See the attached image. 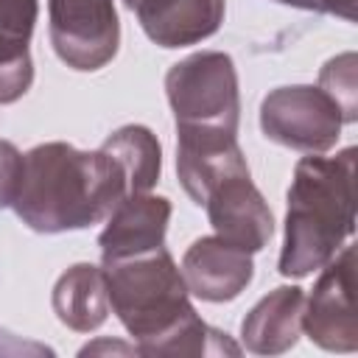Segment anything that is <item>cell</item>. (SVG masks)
Listing matches in <instances>:
<instances>
[{"instance_id":"6da1fadb","label":"cell","mask_w":358,"mask_h":358,"mask_svg":"<svg viewBox=\"0 0 358 358\" xmlns=\"http://www.w3.org/2000/svg\"><path fill=\"white\" fill-rule=\"evenodd\" d=\"M129 196L117 162L103 151L70 143H42L22 157L14 213L34 232H67L103 221Z\"/></svg>"},{"instance_id":"7a4b0ae2","label":"cell","mask_w":358,"mask_h":358,"mask_svg":"<svg viewBox=\"0 0 358 358\" xmlns=\"http://www.w3.org/2000/svg\"><path fill=\"white\" fill-rule=\"evenodd\" d=\"M355 148L336 157H302L294 168L280 252L282 277H308L322 268L355 227Z\"/></svg>"},{"instance_id":"3957f363","label":"cell","mask_w":358,"mask_h":358,"mask_svg":"<svg viewBox=\"0 0 358 358\" xmlns=\"http://www.w3.org/2000/svg\"><path fill=\"white\" fill-rule=\"evenodd\" d=\"M109 305L123 327L137 338V352L168 336L196 308L187 299V285L165 246L103 263Z\"/></svg>"},{"instance_id":"277c9868","label":"cell","mask_w":358,"mask_h":358,"mask_svg":"<svg viewBox=\"0 0 358 358\" xmlns=\"http://www.w3.org/2000/svg\"><path fill=\"white\" fill-rule=\"evenodd\" d=\"M165 92L176 129L238 131V73L227 53L201 50L176 62L165 76Z\"/></svg>"},{"instance_id":"5b68a950","label":"cell","mask_w":358,"mask_h":358,"mask_svg":"<svg viewBox=\"0 0 358 358\" xmlns=\"http://www.w3.org/2000/svg\"><path fill=\"white\" fill-rule=\"evenodd\" d=\"M344 117L336 101L308 84L277 87L260 103L263 134L285 148L305 154H324L336 145Z\"/></svg>"},{"instance_id":"8992f818","label":"cell","mask_w":358,"mask_h":358,"mask_svg":"<svg viewBox=\"0 0 358 358\" xmlns=\"http://www.w3.org/2000/svg\"><path fill=\"white\" fill-rule=\"evenodd\" d=\"M48 14L50 45L67 67L92 73L117 53L120 22L115 0H48Z\"/></svg>"},{"instance_id":"52a82bcc","label":"cell","mask_w":358,"mask_h":358,"mask_svg":"<svg viewBox=\"0 0 358 358\" xmlns=\"http://www.w3.org/2000/svg\"><path fill=\"white\" fill-rule=\"evenodd\" d=\"M319 274L302 310V330L313 344L330 352L358 347L355 316V246H341Z\"/></svg>"},{"instance_id":"ba28073f","label":"cell","mask_w":358,"mask_h":358,"mask_svg":"<svg viewBox=\"0 0 358 358\" xmlns=\"http://www.w3.org/2000/svg\"><path fill=\"white\" fill-rule=\"evenodd\" d=\"M204 207L215 235L246 252H260L274 232L271 210L249 173H232L218 182L204 199Z\"/></svg>"},{"instance_id":"9c48e42d","label":"cell","mask_w":358,"mask_h":358,"mask_svg":"<svg viewBox=\"0 0 358 358\" xmlns=\"http://www.w3.org/2000/svg\"><path fill=\"white\" fill-rule=\"evenodd\" d=\"M176 173L185 193L204 204L210 190L232 173H249L246 157L235 140V131L224 129H176Z\"/></svg>"},{"instance_id":"30bf717a","label":"cell","mask_w":358,"mask_h":358,"mask_svg":"<svg viewBox=\"0 0 358 358\" xmlns=\"http://www.w3.org/2000/svg\"><path fill=\"white\" fill-rule=\"evenodd\" d=\"M179 271L187 294L204 302H229L252 282L255 266L252 252L227 243L218 235H204L185 252Z\"/></svg>"},{"instance_id":"8fae6325","label":"cell","mask_w":358,"mask_h":358,"mask_svg":"<svg viewBox=\"0 0 358 358\" xmlns=\"http://www.w3.org/2000/svg\"><path fill=\"white\" fill-rule=\"evenodd\" d=\"M171 221V201L151 193H129L106 215V227L98 238L103 263L134 257L165 243Z\"/></svg>"},{"instance_id":"7c38bea8","label":"cell","mask_w":358,"mask_h":358,"mask_svg":"<svg viewBox=\"0 0 358 358\" xmlns=\"http://www.w3.org/2000/svg\"><path fill=\"white\" fill-rule=\"evenodd\" d=\"M131 11L159 48L196 45L224 22V0H137Z\"/></svg>"},{"instance_id":"4fadbf2b","label":"cell","mask_w":358,"mask_h":358,"mask_svg":"<svg viewBox=\"0 0 358 358\" xmlns=\"http://www.w3.org/2000/svg\"><path fill=\"white\" fill-rule=\"evenodd\" d=\"M302 310L305 294L296 285H280L266 294L241 324L246 350L257 355L288 352L302 333Z\"/></svg>"},{"instance_id":"5bb4252c","label":"cell","mask_w":358,"mask_h":358,"mask_svg":"<svg viewBox=\"0 0 358 358\" xmlns=\"http://www.w3.org/2000/svg\"><path fill=\"white\" fill-rule=\"evenodd\" d=\"M53 310L62 324L78 333L101 327L109 316L106 274L98 266L76 263L53 285Z\"/></svg>"},{"instance_id":"9a60e30c","label":"cell","mask_w":358,"mask_h":358,"mask_svg":"<svg viewBox=\"0 0 358 358\" xmlns=\"http://www.w3.org/2000/svg\"><path fill=\"white\" fill-rule=\"evenodd\" d=\"M120 168L129 193H148L162 171V148L151 129L145 126H123L112 131L101 145Z\"/></svg>"},{"instance_id":"2e32d148","label":"cell","mask_w":358,"mask_h":358,"mask_svg":"<svg viewBox=\"0 0 358 358\" xmlns=\"http://www.w3.org/2000/svg\"><path fill=\"white\" fill-rule=\"evenodd\" d=\"M241 347L221 330L210 327L199 313H190L168 336L143 350V355H238Z\"/></svg>"},{"instance_id":"e0dca14e","label":"cell","mask_w":358,"mask_h":358,"mask_svg":"<svg viewBox=\"0 0 358 358\" xmlns=\"http://www.w3.org/2000/svg\"><path fill=\"white\" fill-rule=\"evenodd\" d=\"M319 90H324L341 109L344 123L358 117V84H355V53L330 59L319 73Z\"/></svg>"},{"instance_id":"ac0fdd59","label":"cell","mask_w":358,"mask_h":358,"mask_svg":"<svg viewBox=\"0 0 358 358\" xmlns=\"http://www.w3.org/2000/svg\"><path fill=\"white\" fill-rule=\"evenodd\" d=\"M36 22V0H0V50L25 53Z\"/></svg>"},{"instance_id":"d6986e66","label":"cell","mask_w":358,"mask_h":358,"mask_svg":"<svg viewBox=\"0 0 358 358\" xmlns=\"http://www.w3.org/2000/svg\"><path fill=\"white\" fill-rule=\"evenodd\" d=\"M34 81L31 53H0V103L20 101Z\"/></svg>"},{"instance_id":"ffe728a7","label":"cell","mask_w":358,"mask_h":358,"mask_svg":"<svg viewBox=\"0 0 358 358\" xmlns=\"http://www.w3.org/2000/svg\"><path fill=\"white\" fill-rule=\"evenodd\" d=\"M22 182V154L14 143L0 140V210L11 207Z\"/></svg>"},{"instance_id":"44dd1931","label":"cell","mask_w":358,"mask_h":358,"mask_svg":"<svg viewBox=\"0 0 358 358\" xmlns=\"http://www.w3.org/2000/svg\"><path fill=\"white\" fill-rule=\"evenodd\" d=\"M277 3L319 11V14H336V17L350 20V22L355 20V0H277Z\"/></svg>"},{"instance_id":"7402d4cb","label":"cell","mask_w":358,"mask_h":358,"mask_svg":"<svg viewBox=\"0 0 358 358\" xmlns=\"http://www.w3.org/2000/svg\"><path fill=\"white\" fill-rule=\"evenodd\" d=\"M0 355H53V350L34 341H20L14 333L0 327Z\"/></svg>"},{"instance_id":"603a6c76","label":"cell","mask_w":358,"mask_h":358,"mask_svg":"<svg viewBox=\"0 0 358 358\" xmlns=\"http://www.w3.org/2000/svg\"><path fill=\"white\" fill-rule=\"evenodd\" d=\"M123 3H126V6H129V8H131V6H134V3H137V0H123Z\"/></svg>"}]
</instances>
